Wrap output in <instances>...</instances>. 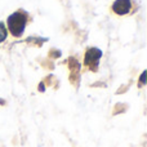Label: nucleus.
<instances>
[{
    "label": "nucleus",
    "instance_id": "obj_2",
    "mask_svg": "<svg viewBox=\"0 0 147 147\" xmlns=\"http://www.w3.org/2000/svg\"><path fill=\"white\" fill-rule=\"evenodd\" d=\"M102 57V52L98 48H89L84 54V65L90 71H97L99 63V58Z\"/></svg>",
    "mask_w": 147,
    "mask_h": 147
},
{
    "label": "nucleus",
    "instance_id": "obj_3",
    "mask_svg": "<svg viewBox=\"0 0 147 147\" xmlns=\"http://www.w3.org/2000/svg\"><path fill=\"white\" fill-rule=\"evenodd\" d=\"M132 5V0H115L112 4V12L117 16H125L130 13Z\"/></svg>",
    "mask_w": 147,
    "mask_h": 147
},
{
    "label": "nucleus",
    "instance_id": "obj_1",
    "mask_svg": "<svg viewBox=\"0 0 147 147\" xmlns=\"http://www.w3.org/2000/svg\"><path fill=\"white\" fill-rule=\"evenodd\" d=\"M27 13L22 12V10H18L14 12L13 14H10L8 17V28H9L10 34L16 38H20L23 34L26 27V23H27Z\"/></svg>",
    "mask_w": 147,
    "mask_h": 147
},
{
    "label": "nucleus",
    "instance_id": "obj_5",
    "mask_svg": "<svg viewBox=\"0 0 147 147\" xmlns=\"http://www.w3.org/2000/svg\"><path fill=\"white\" fill-rule=\"evenodd\" d=\"M145 75H146V72H143L142 75H141V85H143V84H145Z\"/></svg>",
    "mask_w": 147,
    "mask_h": 147
},
{
    "label": "nucleus",
    "instance_id": "obj_4",
    "mask_svg": "<svg viewBox=\"0 0 147 147\" xmlns=\"http://www.w3.org/2000/svg\"><path fill=\"white\" fill-rule=\"evenodd\" d=\"M7 35H8L7 27H5V25L3 22H0V43H3L7 39Z\"/></svg>",
    "mask_w": 147,
    "mask_h": 147
}]
</instances>
